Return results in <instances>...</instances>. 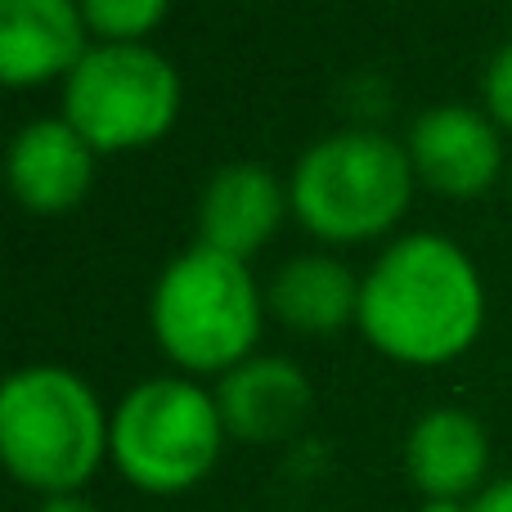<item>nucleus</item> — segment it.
Returning a JSON list of instances; mask_svg holds the SVG:
<instances>
[{"instance_id": "18", "label": "nucleus", "mask_w": 512, "mask_h": 512, "mask_svg": "<svg viewBox=\"0 0 512 512\" xmlns=\"http://www.w3.org/2000/svg\"><path fill=\"white\" fill-rule=\"evenodd\" d=\"M418 512H472L468 499H423Z\"/></svg>"}, {"instance_id": "3", "label": "nucleus", "mask_w": 512, "mask_h": 512, "mask_svg": "<svg viewBox=\"0 0 512 512\" xmlns=\"http://www.w3.org/2000/svg\"><path fill=\"white\" fill-rule=\"evenodd\" d=\"M414 185L418 176L405 144L369 126H351L301 153L288 176V203L310 239L351 248L387 239L405 221Z\"/></svg>"}, {"instance_id": "7", "label": "nucleus", "mask_w": 512, "mask_h": 512, "mask_svg": "<svg viewBox=\"0 0 512 512\" xmlns=\"http://www.w3.org/2000/svg\"><path fill=\"white\" fill-rule=\"evenodd\" d=\"M405 153L423 189L441 198H481L504 176V131L468 104H436L414 117Z\"/></svg>"}, {"instance_id": "12", "label": "nucleus", "mask_w": 512, "mask_h": 512, "mask_svg": "<svg viewBox=\"0 0 512 512\" xmlns=\"http://www.w3.org/2000/svg\"><path fill=\"white\" fill-rule=\"evenodd\" d=\"M405 472L423 499H477L490 486V436L468 409L436 405L405 436Z\"/></svg>"}, {"instance_id": "1", "label": "nucleus", "mask_w": 512, "mask_h": 512, "mask_svg": "<svg viewBox=\"0 0 512 512\" xmlns=\"http://www.w3.org/2000/svg\"><path fill=\"white\" fill-rule=\"evenodd\" d=\"M360 333L382 360L441 369L477 346L486 328V283L445 234H400L360 283Z\"/></svg>"}, {"instance_id": "19", "label": "nucleus", "mask_w": 512, "mask_h": 512, "mask_svg": "<svg viewBox=\"0 0 512 512\" xmlns=\"http://www.w3.org/2000/svg\"><path fill=\"white\" fill-rule=\"evenodd\" d=\"M508 194H512V171H508Z\"/></svg>"}, {"instance_id": "8", "label": "nucleus", "mask_w": 512, "mask_h": 512, "mask_svg": "<svg viewBox=\"0 0 512 512\" xmlns=\"http://www.w3.org/2000/svg\"><path fill=\"white\" fill-rule=\"evenodd\" d=\"M99 153L63 117H36L9 144V194L32 216H68L95 185Z\"/></svg>"}, {"instance_id": "16", "label": "nucleus", "mask_w": 512, "mask_h": 512, "mask_svg": "<svg viewBox=\"0 0 512 512\" xmlns=\"http://www.w3.org/2000/svg\"><path fill=\"white\" fill-rule=\"evenodd\" d=\"M472 512H512V477H499L472 499Z\"/></svg>"}, {"instance_id": "14", "label": "nucleus", "mask_w": 512, "mask_h": 512, "mask_svg": "<svg viewBox=\"0 0 512 512\" xmlns=\"http://www.w3.org/2000/svg\"><path fill=\"white\" fill-rule=\"evenodd\" d=\"M95 45H149L171 0H77Z\"/></svg>"}, {"instance_id": "17", "label": "nucleus", "mask_w": 512, "mask_h": 512, "mask_svg": "<svg viewBox=\"0 0 512 512\" xmlns=\"http://www.w3.org/2000/svg\"><path fill=\"white\" fill-rule=\"evenodd\" d=\"M36 512H99L86 495H54V499H41Z\"/></svg>"}, {"instance_id": "10", "label": "nucleus", "mask_w": 512, "mask_h": 512, "mask_svg": "<svg viewBox=\"0 0 512 512\" xmlns=\"http://www.w3.org/2000/svg\"><path fill=\"white\" fill-rule=\"evenodd\" d=\"M292 212L288 185L265 162H230L203 185L198 243L234 261H252Z\"/></svg>"}, {"instance_id": "2", "label": "nucleus", "mask_w": 512, "mask_h": 512, "mask_svg": "<svg viewBox=\"0 0 512 512\" xmlns=\"http://www.w3.org/2000/svg\"><path fill=\"white\" fill-rule=\"evenodd\" d=\"M113 418L63 364H27L0 387V459L36 495H81L108 459Z\"/></svg>"}, {"instance_id": "5", "label": "nucleus", "mask_w": 512, "mask_h": 512, "mask_svg": "<svg viewBox=\"0 0 512 512\" xmlns=\"http://www.w3.org/2000/svg\"><path fill=\"white\" fill-rule=\"evenodd\" d=\"M225 441L230 432L216 391L185 373H167L135 382L117 400L108 459L126 486L144 495H185L216 472Z\"/></svg>"}, {"instance_id": "11", "label": "nucleus", "mask_w": 512, "mask_h": 512, "mask_svg": "<svg viewBox=\"0 0 512 512\" xmlns=\"http://www.w3.org/2000/svg\"><path fill=\"white\" fill-rule=\"evenodd\" d=\"M216 405H221L225 432L248 445L288 441L306 423L315 391L310 378L283 355H248L225 378H216Z\"/></svg>"}, {"instance_id": "4", "label": "nucleus", "mask_w": 512, "mask_h": 512, "mask_svg": "<svg viewBox=\"0 0 512 512\" xmlns=\"http://www.w3.org/2000/svg\"><path fill=\"white\" fill-rule=\"evenodd\" d=\"M265 315V292L256 288L248 261L203 243L171 256L149 297L153 342L185 378H225L234 364L256 355Z\"/></svg>"}, {"instance_id": "9", "label": "nucleus", "mask_w": 512, "mask_h": 512, "mask_svg": "<svg viewBox=\"0 0 512 512\" xmlns=\"http://www.w3.org/2000/svg\"><path fill=\"white\" fill-rule=\"evenodd\" d=\"M90 54L77 0H0V81L14 90L68 81Z\"/></svg>"}, {"instance_id": "13", "label": "nucleus", "mask_w": 512, "mask_h": 512, "mask_svg": "<svg viewBox=\"0 0 512 512\" xmlns=\"http://www.w3.org/2000/svg\"><path fill=\"white\" fill-rule=\"evenodd\" d=\"M360 283L364 274H355L346 261L328 252H306L274 270L265 288V310L292 333L328 337L360 319Z\"/></svg>"}, {"instance_id": "15", "label": "nucleus", "mask_w": 512, "mask_h": 512, "mask_svg": "<svg viewBox=\"0 0 512 512\" xmlns=\"http://www.w3.org/2000/svg\"><path fill=\"white\" fill-rule=\"evenodd\" d=\"M481 99H486L490 122H495L504 135H512V41L486 63V77H481Z\"/></svg>"}, {"instance_id": "6", "label": "nucleus", "mask_w": 512, "mask_h": 512, "mask_svg": "<svg viewBox=\"0 0 512 512\" xmlns=\"http://www.w3.org/2000/svg\"><path fill=\"white\" fill-rule=\"evenodd\" d=\"M59 117L95 153L149 149L180 117V72L153 45H90L63 81Z\"/></svg>"}]
</instances>
